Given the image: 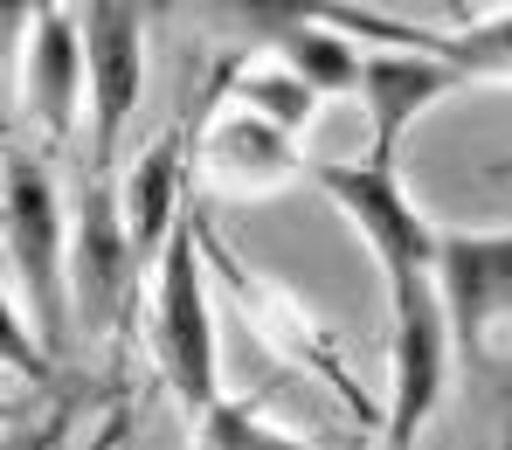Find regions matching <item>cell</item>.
I'll return each instance as SVG.
<instances>
[{"mask_svg": "<svg viewBox=\"0 0 512 450\" xmlns=\"http://www.w3.org/2000/svg\"><path fill=\"white\" fill-rule=\"evenodd\" d=\"M436 291H443L450 347L478 360L485 333L512 319V229H443Z\"/></svg>", "mask_w": 512, "mask_h": 450, "instance_id": "52a82bcc", "label": "cell"}, {"mask_svg": "<svg viewBox=\"0 0 512 450\" xmlns=\"http://www.w3.org/2000/svg\"><path fill=\"white\" fill-rule=\"evenodd\" d=\"M450 90H464V77L443 63V56H423V49H367L360 56V84L353 97L367 104V125H374V160H402V139L409 125L423 118L429 104H443Z\"/></svg>", "mask_w": 512, "mask_h": 450, "instance_id": "ba28073f", "label": "cell"}, {"mask_svg": "<svg viewBox=\"0 0 512 450\" xmlns=\"http://www.w3.org/2000/svg\"><path fill=\"white\" fill-rule=\"evenodd\" d=\"M153 374L180 409V423L194 430L201 416H215L229 402L222 388V354H215V305H208V257H201V215L187 201L180 229L167 236L160 264H153Z\"/></svg>", "mask_w": 512, "mask_h": 450, "instance_id": "6da1fadb", "label": "cell"}, {"mask_svg": "<svg viewBox=\"0 0 512 450\" xmlns=\"http://www.w3.org/2000/svg\"><path fill=\"white\" fill-rule=\"evenodd\" d=\"M0 250L21 277V305L35 319L42 354H70V222H63V194L42 153L7 146L0 153Z\"/></svg>", "mask_w": 512, "mask_h": 450, "instance_id": "7a4b0ae2", "label": "cell"}, {"mask_svg": "<svg viewBox=\"0 0 512 450\" xmlns=\"http://www.w3.org/2000/svg\"><path fill=\"white\" fill-rule=\"evenodd\" d=\"M492 402H499V450H512V360L492 367Z\"/></svg>", "mask_w": 512, "mask_h": 450, "instance_id": "e0dca14e", "label": "cell"}, {"mask_svg": "<svg viewBox=\"0 0 512 450\" xmlns=\"http://www.w3.org/2000/svg\"><path fill=\"white\" fill-rule=\"evenodd\" d=\"M194 167L229 187V194H270L284 180L305 174V146L263 118H243V111H215L201 132H194Z\"/></svg>", "mask_w": 512, "mask_h": 450, "instance_id": "8fae6325", "label": "cell"}, {"mask_svg": "<svg viewBox=\"0 0 512 450\" xmlns=\"http://www.w3.org/2000/svg\"><path fill=\"white\" fill-rule=\"evenodd\" d=\"M139 250L118 215V174H90L77 222H70V326L77 333H118L139 312Z\"/></svg>", "mask_w": 512, "mask_h": 450, "instance_id": "5b68a950", "label": "cell"}, {"mask_svg": "<svg viewBox=\"0 0 512 450\" xmlns=\"http://www.w3.org/2000/svg\"><path fill=\"white\" fill-rule=\"evenodd\" d=\"M187 450H319L305 444V437H291V430H277V423H263L250 402H222L215 416H201L194 430H187Z\"/></svg>", "mask_w": 512, "mask_h": 450, "instance_id": "5bb4252c", "label": "cell"}, {"mask_svg": "<svg viewBox=\"0 0 512 450\" xmlns=\"http://www.w3.org/2000/svg\"><path fill=\"white\" fill-rule=\"evenodd\" d=\"M21 104L42 125L49 146H63L84 118V28L77 14L56 0L49 14H35L28 49H21Z\"/></svg>", "mask_w": 512, "mask_h": 450, "instance_id": "30bf717a", "label": "cell"}, {"mask_svg": "<svg viewBox=\"0 0 512 450\" xmlns=\"http://www.w3.org/2000/svg\"><path fill=\"white\" fill-rule=\"evenodd\" d=\"M263 56H270V63H284V70L312 90L319 104H326V97H346V90L360 84V42L340 35V28H291V35H284V42H270Z\"/></svg>", "mask_w": 512, "mask_h": 450, "instance_id": "7c38bea8", "label": "cell"}, {"mask_svg": "<svg viewBox=\"0 0 512 450\" xmlns=\"http://www.w3.org/2000/svg\"><path fill=\"white\" fill-rule=\"evenodd\" d=\"M56 0H0V49L21 35V28H35V14H49Z\"/></svg>", "mask_w": 512, "mask_h": 450, "instance_id": "2e32d148", "label": "cell"}, {"mask_svg": "<svg viewBox=\"0 0 512 450\" xmlns=\"http://www.w3.org/2000/svg\"><path fill=\"white\" fill-rule=\"evenodd\" d=\"M298 180H312L346 222L367 236V250H374V264H381L388 284H402V277H436L443 229L409 201L395 160H374V153H360V160H312V153H305V174Z\"/></svg>", "mask_w": 512, "mask_h": 450, "instance_id": "3957f363", "label": "cell"}, {"mask_svg": "<svg viewBox=\"0 0 512 450\" xmlns=\"http://www.w3.org/2000/svg\"><path fill=\"white\" fill-rule=\"evenodd\" d=\"M84 104L90 174H118V139L146 97V0H84Z\"/></svg>", "mask_w": 512, "mask_h": 450, "instance_id": "8992f818", "label": "cell"}, {"mask_svg": "<svg viewBox=\"0 0 512 450\" xmlns=\"http://www.w3.org/2000/svg\"><path fill=\"white\" fill-rule=\"evenodd\" d=\"M0 367H14L21 381H35V388H49L56 381V360L42 354V340H35V326L14 312V298H7V284H0Z\"/></svg>", "mask_w": 512, "mask_h": 450, "instance_id": "9a60e30c", "label": "cell"}, {"mask_svg": "<svg viewBox=\"0 0 512 450\" xmlns=\"http://www.w3.org/2000/svg\"><path fill=\"white\" fill-rule=\"evenodd\" d=\"M492 180H512V160H492Z\"/></svg>", "mask_w": 512, "mask_h": 450, "instance_id": "ac0fdd59", "label": "cell"}, {"mask_svg": "<svg viewBox=\"0 0 512 450\" xmlns=\"http://www.w3.org/2000/svg\"><path fill=\"white\" fill-rule=\"evenodd\" d=\"M187 174H194V125L180 118L173 132H160L146 153H132V167L118 174V215H125V236L139 250V264H160L167 236L187 215Z\"/></svg>", "mask_w": 512, "mask_h": 450, "instance_id": "9c48e42d", "label": "cell"}, {"mask_svg": "<svg viewBox=\"0 0 512 450\" xmlns=\"http://www.w3.org/2000/svg\"><path fill=\"white\" fill-rule=\"evenodd\" d=\"M450 319H443V291L436 277H402L388 284V409H381V437L388 450H416L423 423L443 402L450 381Z\"/></svg>", "mask_w": 512, "mask_h": 450, "instance_id": "277c9868", "label": "cell"}, {"mask_svg": "<svg viewBox=\"0 0 512 450\" xmlns=\"http://www.w3.org/2000/svg\"><path fill=\"white\" fill-rule=\"evenodd\" d=\"M429 56H443L464 84H512V14L471 21V28H457V35H436Z\"/></svg>", "mask_w": 512, "mask_h": 450, "instance_id": "4fadbf2b", "label": "cell"}]
</instances>
